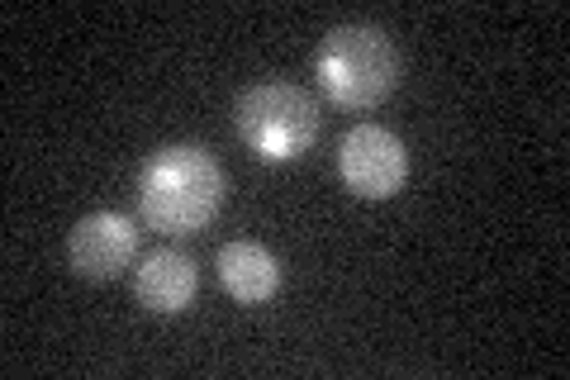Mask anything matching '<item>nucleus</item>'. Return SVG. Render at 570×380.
I'll list each match as a JSON object with an SVG mask.
<instances>
[{
  "label": "nucleus",
  "mask_w": 570,
  "mask_h": 380,
  "mask_svg": "<svg viewBox=\"0 0 570 380\" xmlns=\"http://www.w3.org/2000/svg\"><path fill=\"white\" fill-rule=\"evenodd\" d=\"M224 167L195 143H167V148L148 153L134 181L142 224L167 233V238L200 233L224 210Z\"/></svg>",
  "instance_id": "nucleus-1"
},
{
  "label": "nucleus",
  "mask_w": 570,
  "mask_h": 380,
  "mask_svg": "<svg viewBox=\"0 0 570 380\" xmlns=\"http://www.w3.org/2000/svg\"><path fill=\"white\" fill-rule=\"evenodd\" d=\"M314 77L343 110H376L400 86V48L376 25H337L318 39Z\"/></svg>",
  "instance_id": "nucleus-2"
},
{
  "label": "nucleus",
  "mask_w": 570,
  "mask_h": 380,
  "mask_svg": "<svg viewBox=\"0 0 570 380\" xmlns=\"http://www.w3.org/2000/svg\"><path fill=\"white\" fill-rule=\"evenodd\" d=\"M234 124L262 162H299L318 138V100L291 81H262L238 96Z\"/></svg>",
  "instance_id": "nucleus-3"
},
{
  "label": "nucleus",
  "mask_w": 570,
  "mask_h": 380,
  "mask_svg": "<svg viewBox=\"0 0 570 380\" xmlns=\"http://www.w3.org/2000/svg\"><path fill=\"white\" fill-rule=\"evenodd\" d=\"M337 176L362 201H390L409 181V148L381 124H356L337 148Z\"/></svg>",
  "instance_id": "nucleus-4"
},
{
  "label": "nucleus",
  "mask_w": 570,
  "mask_h": 380,
  "mask_svg": "<svg viewBox=\"0 0 570 380\" xmlns=\"http://www.w3.org/2000/svg\"><path fill=\"white\" fill-rule=\"evenodd\" d=\"M138 252V228L129 214L119 210H96L71 228L67 238V262L81 281H115Z\"/></svg>",
  "instance_id": "nucleus-5"
},
{
  "label": "nucleus",
  "mask_w": 570,
  "mask_h": 380,
  "mask_svg": "<svg viewBox=\"0 0 570 380\" xmlns=\"http://www.w3.org/2000/svg\"><path fill=\"white\" fill-rule=\"evenodd\" d=\"M200 291V271L186 252L176 247H157L142 257V266L134 271V295L148 314H186Z\"/></svg>",
  "instance_id": "nucleus-6"
},
{
  "label": "nucleus",
  "mask_w": 570,
  "mask_h": 380,
  "mask_svg": "<svg viewBox=\"0 0 570 380\" xmlns=\"http://www.w3.org/2000/svg\"><path fill=\"white\" fill-rule=\"evenodd\" d=\"M214 266H219V285L234 300L243 304H266L276 291H281V262L276 252L257 243V238H234L219 247V257H214Z\"/></svg>",
  "instance_id": "nucleus-7"
}]
</instances>
